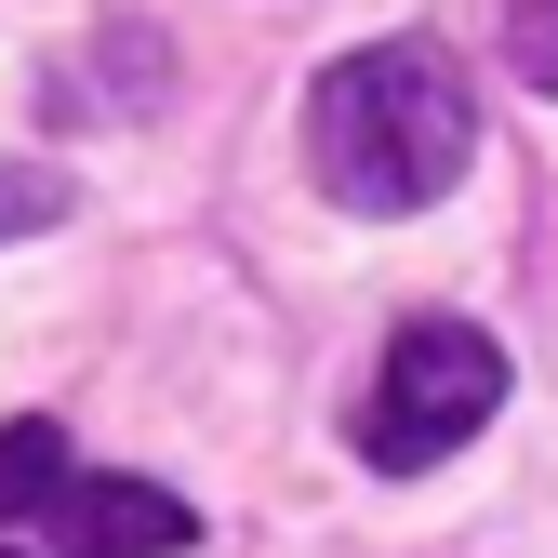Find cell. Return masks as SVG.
Masks as SVG:
<instances>
[{
  "mask_svg": "<svg viewBox=\"0 0 558 558\" xmlns=\"http://www.w3.org/2000/svg\"><path fill=\"white\" fill-rule=\"evenodd\" d=\"M478 160V94L465 66L439 40H373L319 66L306 94V173L319 199H345V214H426V199H452Z\"/></svg>",
  "mask_w": 558,
  "mask_h": 558,
  "instance_id": "obj_1",
  "label": "cell"
},
{
  "mask_svg": "<svg viewBox=\"0 0 558 558\" xmlns=\"http://www.w3.org/2000/svg\"><path fill=\"white\" fill-rule=\"evenodd\" d=\"M506 412V345L478 319H399L386 360H373V399H360V465L386 478H426L452 465L478 426Z\"/></svg>",
  "mask_w": 558,
  "mask_h": 558,
  "instance_id": "obj_2",
  "label": "cell"
},
{
  "mask_svg": "<svg viewBox=\"0 0 558 558\" xmlns=\"http://www.w3.org/2000/svg\"><path fill=\"white\" fill-rule=\"evenodd\" d=\"M173 545H199V519L160 478H66L53 493V558H173Z\"/></svg>",
  "mask_w": 558,
  "mask_h": 558,
  "instance_id": "obj_3",
  "label": "cell"
},
{
  "mask_svg": "<svg viewBox=\"0 0 558 558\" xmlns=\"http://www.w3.org/2000/svg\"><path fill=\"white\" fill-rule=\"evenodd\" d=\"M66 426H40V412H14V426H0V532L14 519H53V493H66Z\"/></svg>",
  "mask_w": 558,
  "mask_h": 558,
  "instance_id": "obj_4",
  "label": "cell"
},
{
  "mask_svg": "<svg viewBox=\"0 0 558 558\" xmlns=\"http://www.w3.org/2000/svg\"><path fill=\"white\" fill-rule=\"evenodd\" d=\"M66 227V173L53 160H0V240H40Z\"/></svg>",
  "mask_w": 558,
  "mask_h": 558,
  "instance_id": "obj_5",
  "label": "cell"
},
{
  "mask_svg": "<svg viewBox=\"0 0 558 558\" xmlns=\"http://www.w3.org/2000/svg\"><path fill=\"white\" fill-rule=\"evenodd\" d=\"M506 66L532 94H558V0H506Z\"/></svg>",
  "mask_w": 558,
  "mask_h": 558,
  "instance_id": "obj_6",
  "label": "cell"
}]
</instances>
